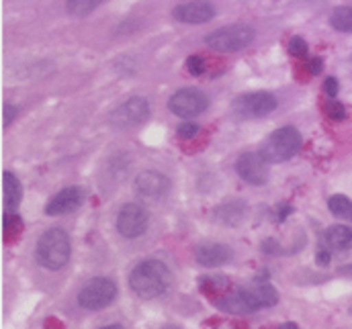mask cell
Here are the masks:
<instances>
[{
    "label": "cell",
    "mask_w": 352,
    "mask_h": 329,
    "mask_svg": "<svg viewBox=\"0 0 352 329\" xmlns=\"http://www.w3.org/2000/svg\"><path fill=\"white\" fill-rule=\"evenodd\" d=\"M129 286L140 299H158L170 286V270L160 260H144L131 270Z\"/></svg>",
    "instance_id": "obj_1"
},
{
    "label": "cell",
    "mask_w": 352,
    "mask_h": 329,
    "mask_svg": "<svg viewBox=\"0 0 352 329\" xmlns=\"http://www.w3.org/2000/svg\"><path fill=\"white\" fill-rule=\"evenodd\" d=\"M72 242L62 227H50L35 246V260L45 270H60L70 262Z\"/></svg>",
    "instance_id": "obj_2"
},
{
    "label": "cell",
    "mask_w": 352,
    "mask_h": 329,
    "mask_svg": "<svg viewBox=\"0 0 352 329\" xmlns=\"http://www.w3.org/2000/svg\"><path fill=\"white\" fill-rule=\"evenodd\" d=\"M301 144H303L301 133L295 127L287 125L268 135V139L261 148V154L266 158L268 164H280V162H287L293 156H297L301 150Z\"/></svg>",
    "instance_id": "obj_3"
},
{
    "label": "cell",
    "mask_w": 352,
    "mask_h": 329,
    "mask_svg": "<svg viewBox=\"0 0 352 329\" xmlns=\"http://www.w3.org/2000/svg\"><path fill=\"white\" fill-rule=\"evenodd\" d=\"M256 33L250 25H228L221 29L211 31L205 37L207 47H211L213 52H221V54H236L246 49L252 41H254Z\"/></svg>",
    "instance_id": "obj_4"
},
{
    "label": "cell",
    "mask_w": 352,
    "mask_h": 329,
    "mask_svg": "<svg viewBox=\"0 0 352 329\" xmlns=\"http://www.w3.org/2000/svg\"><path fill=\"white\" fill-rule=\"evenodd\" d=\"M117 284L111 278L104 276H94L78 293V305L88 311H98L109 307L117 299Z\"/></svg>",
    "instance_id": "obj_5"
},
{
    "label": "cell",
    "mask_w": 352,
    "mask_h": 329,
    "mask_svg": "<svg viewBox=\"0 0 352 329\" xmlns=\"http://www.w3.org/2000/svg\"><path fill=\"white\" fill-rule=\"evenodd\" d=\"M148 117H150V104H148V100L142 98V96H131L125 102H121L117 109L111 111L109 123L115 129L127 131V129H133V127L144 125L148 121Z\"/></svg>",
    "instance_id": "obj_6"
},
{
    "label": "cell",
    "mask_w": 352,
    "mask_h": 329,
    "mask_svg": "<svg viewBox=\"0 0 352 329\" xmlns=\"http://www.w3.org/2000/svg\"><path fill=\"white\" fill-rule=\"evenodd\" d=\"M276 96L270 92H250L234 100L232 111L238 119H263L276 109Z\"/></svg>",
    "instance_id": "obj_7"
},
{
    "label": "cell",
    "mask_w": 352,
    "mask_h": 329,
    "mask_svg": "<svg viewBox=\"0 0 352 329\" xmlns=\"http://www.w3.org/2000/svg\"><path fill=\"white\" fill-rule=\"evenodd\" d=\"M148 223H150V215H148V211H146L142 205H138V203H127V205H123V207L119 209L117 221H115L117 231H119L123 238H127V240H135V238L144 236L146 229H148Z\"/></svg>",
    "instance_id": "obj_8"
},
{
    "label": "cell",
    "mask_w": 352,
    "mask_h": 329,
    "mask_svg": "<svg viewBox=\"0 0 352 329\" xmlns=\"http://www.w3.org/2000/svg\"><path fill=\"white\" fill-rule=\"evenodd\" d=\"M168 109L180 119H190L209 109V98L197 88H182L173 94V98L168 100Z\"/></svg>",
    "instance_id": "obj_9"
},
{
    "label": "cell",
    "mask_w": 352,
    "mask_h": 329,
    "mask_svg": "<svg viewBox=\"0 0 352 329\" xmlns=\"http://www.w3.org/2000/svg\"><path fill=\"white\" fill-rule=\"evenodd\" d=\"M215 307H219L221 311L232 313V315H250V313H256L261 309L254 295H252V291L246 288V286L228 291L226 295H221L215 301Z\"/></svg>",
    "instance_id": "obj_10"
},
{
    "label": "cell",
    "mask_w": 352,
    "mask_h": 329,
    "mask_svg": "<svg viewBox=\"0 0 352 329\" xmlns=\"http://www.w3.org/2000/svg\"><path fill=\"white\" fill-rule=\"evenodd\" d=\"M236 170L242 180L254 186H263L268 180V162L261 152H246L238 158Z\"/></svg>",
    "instance_id": "obj_11"
},
{
    "label": "cell",
    "mask_w": 352,
    "mask_h": 329,
    "mask_svg": "<svg viewBox=\"0 0 352 329\" xmlns=\"http://www.w3.org/2000/svg\"><path fill=\"white\" fill-rule=\"evenodd\" d=\"M133 188L140 196L144 198H162L164 194H168L170 190V180L168 176H164L162 172H156V170H144L135 176V182H133Z\"/></svg>",
    "instance_id": "obj_12"
},
{
    "label": "cell",
    "mask_w": 352,
    "mask_h": 329,
    "mask_svg": "<svg viewBox=\"0 0 352 329\" xmlns=\"http://www.w3.org/2000/svg\"><path fill=\"white\" fill-rule=\"evenodd\" d=\"M87 194L80 186H68V188H62L58 194H54L50 198V203L45 205V215L54 217V215H68V213H74L76 209L82 207Z\"/></svg>",
    "instance_id": "obj_13"
},
{
    "label": "cell",
    "mask_w": 352,
    "mask_h": 329,
    "mask_svg": "<svg viewBox=\"0 0 352 329\" xmlns=\"http://www.w3.org/2000/svg\"><path fill=\"white\" fill-rule=\"evenodd\" d=\"M173 16L178 23L201 25V23H209L215 16V8L207 0H190V2H184V4L175 6Z\"/></svg>",
    "instance_id": "obj_14"
},
{
    "label": "cell",
    "mask_w": 352,
    "mask_h": 329,
    "mask_svg": "<svg viewBox=\"0 0 352 329\" xmlns=\"http://www.w3.org/2000/svg\"><path fill=\"white\" fill-rule=\"evenodd\" d=\"M232 249L226 246V244H201V246L195 249V258L201 266H207V268H217V266H223L232 260Z\"/></svg>",
    "instance_id": "obj_15"
},
{
    "label": "cell",
    "mask_w": 352,
    "mask_h": 329,
    "mask_svg": "<svg viewBox=\"0 0 352 329\" xmlns=\"http://www.w3.org/2000/svg\"><path fill=\"white\" fill-rule=\"evenodd\" d=\"M2 190H4V209L8 213H14L23 201V186L12 172L2 174Z\"/></svg>",
    "instance_id": "obj_16"
},
{
    "label": "cell",
    "mask_w": 352,
    "mask_h": 329,
    "mask_svg": "<svg viewBox=\"0 0 352 329\" xmlns=\"http://www.w3.org/2000/svg\"><path fill=\"white\" fill-rule=\"evenodd\" d=\"M326 246L334 251H344L352 246V229L346 225H332L326 229Z\"/></svg>",
    "instance_id": "obj_17"
},
{
    "label": "cell",
    "mask_w": 352,
    "mask_h": 329,
    "mask_svg": "<svg viewBox=\"0 0 352 329\" xmlns=\"http://www.w3.org/2000/svg\"><path fill=\"white\" fill-rule=\"evenodd\" d=\"M244 215H246V205L242 201H230V203L221 205L219 209H215V219L226 225L242 223Z\"/></svg>",
    "instance_id": "obj_18"
},
{
    "label": "cell",
    "mask_w": 352,
    "mask_h": 329,
    "mask_svg": "<svg viewBox=\"0 0 352 329\" xmlns=\"http://www.w3.org/2000/svg\"><path fill=\"white\" fill-rule=\"evenodd\" d=\"M250 291H252V295H254V299H256V303H258L261 309L263 307H274L278 303L276 288L272 284H268L266 280H256V284L250 286Z\"/></svg>",
    "instance_id": "obj_19"
},
{
    "label": "cell",
    "mask_w": 352,
    "mask_h": 329,
    "mask_svg": "<svg viewBox=\"0 0 352 329\" xmlns=\"http://www.w3.org/2000/svg\"><path fill=\"white\" fill-rule=\"evenodd\" d=\"M199 286H201L209 297H213V295L221 297V295H226V293L232 288V282L228 280V276H201Z\"/></svg>",
    "instance_id": "obj_20"
},
{
    "label": "cell",
    "mask_w": 352,
    "mask_h": 329,
    "mask_svg": "<svg viewBox=\"0 0 352 329\" xmlns=\"http://www.w3.org/2000/svg\"><path fill=\"white\" fill-rule=\"evenodd\" d=\"M330 25L340 33H352V6H338L330 14Z\"/></svg>",
    "instance_id": "obj_21"
},
{
    "label": "cell",
    "mask_w": 352,
    "mask_h": 329,
    "mask_svg": "<svg viewBox=\"0 0 352 329\" xmlns=\"http://www.w3.org/2000/svg\"><path fill=\"white\" fill-rule=\"evenodd\" d=\"M328 209H330L336 217H340V219H344V221H352V201L349 196H344V194H334V196H330V198H328Z\"/></svg>",
    "instance_id": "obj_22"
},
{
    "label": "cell",
    "mask_w": 352,
    "mask_h": 329,
    "mask_svg": "<svg viewBox=\"0 0 352 329\" xmlns=\"http://www.w3.org/2000/svg\"><path fill=\"white\" fill-rule=\"evenodd\" d=\"M104 0H66V10L72 16H87L94 8H98Z\"/></svg>",
    "instance_id": "obj_23"
},
{
    "label": "cell",
    "mask_w": 352,
    "mask_h": 329,
    "mask_svg": "<svg viewBox=\"0 0 352 329\" xmlns=\"http://www.w3.org/2000/svg\"><path fill=\"white\" fill-rule=\"evenodd\" d=\"M2 227H4V240L6 242H12L21 236L23 231V221L16 213H4V219H2Z\"/></svg>",
    "instance_id": "obj_24"
},
{
    "label": "cell",
    "mask_w": 352,
    "mask_h": 329,
    "mask_svg": "<svg viewBox=\"0 0 352 329\" xmlns=\"http://www.w3.org/2000/svg\"><path fill=\"white\" fill-rule=\"evenodd\" d=\"M287 49H289V54H291V56H295V58H303V56H307L309 45H307V41H305L303 37H291V41H289Z\"/></svg>",
    "instance_id": "obj_25"
},
{
    "label": "cell",
    "mask_w": 352,
    "mask_h": 329,
    "mask_svg": "<svg viewBox=\"0 0 352 329\" xmlns=\"http://www.w3.org/2000/svg\"><path fill=\"white\" fill-rule=\"evenodd\" d=\"M326 115H328L332 121H342V119H346V109H344V104H340L338 100L330 98V102L326 104Z\"/></svg>",
    "instance_id": "obj_26"
},
{
    "label": "cell",
    "mask_w": 352,
    "mask_h": 329,
    "mask_svg": "<svg viewBox=\"0 0 352 329\" xmlns=\"http://www.w3.org/2000/svg\"><path fill=\"white\" fill-rule=\"evenodd\" d=\"M186 70L190 76H201L205 72V60L201 56H190L186 60Z\"/></svg>",
    "instance_id": "obj_27"
},
{
    "label": "cell",
    "mask_w": 352,
    "mask_h": 329,
    "mask_svg": "<svg viewBox=\"0 0 352 329\" xmlns=\"http://www.w3.org/2000/svg\"><path fill=\"white\" fill-rule=\"evenodd\" d=\"M199 131H201V127H199L197 123H182V125H178L176 135H178L180 139H192V137H197Z\"/></svg>",
    "instance_id": "obj_28"
},
{
    "label": "cell",
    "mask_w": 352,
    "mask_h": 329,
    "mask_svg": "<svg viewBox=\"0 0 352 329\" xmlns=\"http://www.w3.org/2000/svg\"><path fill=\"white\" fill-rule=\"evenodd\" d=\"M16 115H19V109H16L14 104H8V102H6V104H4V109H2V125H4V127H8V125L14 121V117H16Z\"/></svg>",
    "instance_id": "obj_29"
},
{
    "label": "cell",
    "mask_w": 352,
    "mask_h": 329,
    "mask_svg": "<svg viewBox=\"0 0 352 329\" xmlns=\"http://www.w3.org/2000/svg\"><path fill=\"white\" fill-rule=\"evenodd\" d=\"M324 92H326L330 98H336V94H338V80H336V78H328V80L324 82Z\"/></svg>",
    "instance_id": "obj_30"
},
{
    "label": "cell",
    "mask_w": 352,
    "mask_h": 329,
    "mask_svg": "<svg viewBox=\"0 0 352 329\" xmlns=\"http://www.w3.org/2000/svg\"><path fill=\"white\" fill-rule=\"evenodd\" d=\"M307 68H309L311 74H320L324 70V60L322 58H311L309 64H307Z\"/></svg>",
    "instance_id": "obj_31"
},
{
    "label": "cell",
    "mask_w": 352,
    "mask_h": 329,
    "mask_svg": "<svg viewBox=\"0 0 352 329\" xmlns=\"http://www.w3.org/2000/svg\"><path fill=\"white\" fill-rule=\"evenodd\" d=\"M263 251L264 253H280V247L274 240H266L263 244Z\"/></svg>",
    "instance_id": "obj_32"
},
{
    "label": "cell",
    "mask_w": 352,
    "mask_h": 329,
    "mask_svg": "<svg viewBox=\"0 0 352 329\" xmlns=\"http://www.w3.org/2000/svg\"><path fill=\"white\" fill-rule=\"evenodd\" d=\"M318 262L320 264H328L330 262V251H320L318 253Z\"/></svg>",
    "instance_id": "obj_33"
},
{
    "label": "cell",
    "mask_w": 352,
    "mask_h": 329,
    "mask_svg": "<svg viewBox=\"0 0 352 329\" xmlns=\"http://www.w3.org/2000/svg\"><path fill=\"white\" fill-rule=\"evenodd\" d=\"M338 274H344V276H352V264H349V266H342V268L338 270Z\"/></svg>",
    "instance_id": "obj_34"
},
{
    "label": "cell",
    "mask_w": 352,
    "mask_h": 329,
    "mask_svg": "<svg viewBox=\"0 0 352 329\" xmlns=\"http://www.w3.org/2000/svg\"><path fill=\"white\" fill-rule=\"evenodd\" d=\"M280 328H287V329H293V328H297V324H283Z\"/></svg>",
    "instance_id": "obj_35"
}]
</instances>
